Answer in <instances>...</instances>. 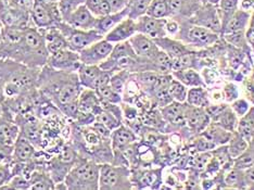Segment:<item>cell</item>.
<instances>
[{"label":"cell","mask_w":254,"mask_h":190,"mask_svg":"<svg viewBox=\"0 0 254 190\" xmlns=\"http://www.w3.org/2000/svg\"><path fill=\"white\" fill-rule=\"evenodd\" d=\"M240 0H219L217 3V11L221 20L222 30L227 24V22L234 15L237 10L239 9ZM222 33V32H221Z\"/></svg>","instance_id":"cell-32"},{"label":"cell","mask_w":254,"mask_h":190,"mask_svg":"<svg viewBox=\"0 0 254 190\" xmlns=\"http://www.w3.org/2000/svg\"><path fill=\"white\" fill-rule=\"evenodd\" d=\"M207 87H191L188 88L186 102L188 105L197 108L209 107L212 101L210 98V93L206 89Z\"/></svg>","instance_id":"cell-29"},{"label":"cell","mask_w":254,"mask_h":190,"mask_svg":"<svg viewBox=\"0 0 254 190\" xmlns=\"http://www.w3.org/2000/svg\"><path fill=\"white\" fill-rule=\"evenodd\" d=\"M248 189H254V164L245 170Z\"/></svg>","instance_id":"cell-53"},{"label":"cell","mask_w":254,"mask_h":190,"mask_svg":"<svg viewBox=\"0 0 254 190\" xmlns=\"http://www.w3.org/2000/svg\"><path fill=\"white\" fill-rule=\"evenodd\" d=\"M85 5L96 18L112 13L108 0H86Z\"/></svg>","instance_id":"cell-41"},{"label":"cell","mask_w":254,"mask_h":190,"mask_svg":"<svg viewBox=\"0 0 254 190\" xmlns=\"http://www.w3.org/2000/svg\"><path fill=\"white\" fill-rule=\"evenodd\" d=\"M246 40L248 45L250 46V48L252 50V55L254 58V11L251 13V18L249 21V24H248V27L245 33Z\"/></svg>","instance_id":"cell-50"},{"label":"cell","mask_w":254,"mask_h":190,"mask_svg":"<svg viewBox=\"0 0 254 190\" xmlns=\"http://www.w3.org/2000/svg\"><path fill=\"white\" fill-rule=\"evenodd\" d=\"M40 68L28 67L21 62L0 58V79L4 86L22 94L36 87Z\"/></svg>","instance_id":"cell-1"},{"label":"cell","mask_w":254,"mask_h":190,"mask_svg":"<svg viewBox=\"0 0 254 190\" xmlns=\"http://www.w3.org/2000/svg\"><path fill=\"white\" fill-rule=\"evenodd\" d=\"M123 57H137L134 49H132L129 40H124L118 44H114L111 54L109 56V59H119Z\"/></svg>","instance_id":"cell-43"},{"label":"cell","mask_w":254,"mask_h":190,"mask_svg":"<svg viewBox=\"0 0 254 190\" xmlns=\"http://www.w3.org/2000/svg\"><path fill=\"white\" fill-rule=\"evenodd\" d=\"M153 40L155 42V44H157L158 47L162 51H164V53L171 58V59H174V58L181 57L184 55L193 54L195 51V49L189 47V46L184 44L183 42H181V40L171 36L154 38Z\"/></svg>","instance_id":"cell-17"},{"label":"cell","mask_w":254,"mask_h":190,"mask_svg":"<svg viewBox=\"0 0 254 190\" xmlns=\"http://www.w3.org/2000/svg\"><path fill=\"white\" fill-rule=\"evenodd\" d=\"M42 31L45 35L46 47H47L49 55L55 54L57 51H60L63 49H70L66 38L58 27H51Z\"/></svg>","instance_id":"cell-24"},{"label":"cell","mask_w":254,"mask_h":190,"mask_svg":"<svg viewBox=\"0 0 254 190\" xmlns=\"http://www.w3.org/2000/svg\"><path fill=\"white\" fill-rule=\"evenodd\" d=\"M131 75V73L129 71H126V70H122V71H118V72H114L111 76V79H110V85H111V87L117 91V93L122 95L124 88H125V85L127 83V80L129 79Z\"/></svg>","instance_id":"cell-45"},{"label":"cell","mask_w":254,"mask_h":190,"mask_svg":"<svg viewBox=\"0 0 254 190\" xmlns=\"http://www.w3.org/2000/svg\"><path fill=\"white\" fill-rule=\"evenodd\" d=\"M21 133L19 125L12 120L11 114L0 117V142L7 145H14Z\"/></svg>","instance_id":"cell-21"},{"label":"cell","mask_w":254,"mask_h":190,"mask_svg":"<svg viewBox=\"0 0 254 190\" xmlns=\"http://www.w3.org/2000/svg\"><path fill=\"white\" fill-rule=\"evenodd\" d=\"M181 24L180 22L175 19H171L169 18L166 20V24H165V31H166V35L171 36V37H176L178 32H180Z\"/></svg>","instance_id":"cell-51"},{"label":"cell","mask_w":254,"mask_h":190,"mask_svg":"<svg viewBox=\"0 0 254 190\" xmlns=\"http://www.w3.org/2000/svg\"><path fill=\"white\" fill-rule=\"evenodd\" d=\"M191 140V149H193V153L212 151L213 149L217 147L214 142L211 141L209 138L201 133L193 135Z\"/></svg>","instance_id":"cell-40"},{"label":"cell","mask_w":254,"mask_h":190,"mask_svg":"<svg viewBox=\"0 0 254 190\" xmlns=\"http://www.w3.org/2000/svg\"><path fill=\"white\" fill-rule=\"evenodd\" d=\"M248 146H249V142H248L245 138L238 133V131L237 130L233 131L232 136H230V139L227 142L230 157H232L234 160L239 158L240 155L247 150Z\"/></svg>","instance_id":"cell-33"},{"label":"cell","mask_w":254,"mask_h":190,"mask_svg":"<svg viewBox=\"0 0 254 190\" xmlns=\"http://www.w3.org/2000/svg\"><path fill=\"white\" fill-rule=\"evenodd\" d=\"M230 108L233 109V111L236 113L237 117L241 118L249 111V109L251 108V103L248 99H245V98H238V99H236L230 103Z\"/></svg>","instance_id":"cell-47"},{"label":"cell","mask_w":254,"mask_h":190,"mask_svg":"<svg viewBox=\"0 0 254 190\" xmlns=\"http://www.w3.org/2000/svg\"><path fill=\"white\" fill-rule=\"evenodd\" d=\"M5 100V95H4V83L0 79V103H2Z\"/></svg>","instance_id":"cell-54"},{"label":"cell","mask_w":254,"mask_h":190,"mask_svg":"<svg viewBox=\"0 0 254 190\" xmlns=\"http://www.w3.org/2000/svg\"><path fill=\"white\" fill-rule=\"evenodd\" d=\"M254 164V138L249 142L247 150L239 158L235 160L234 166L241 170H246Z\"/></svg>","instance_id":"cell-44"},{"label":"cell","mask_w":254,"mask_h":190,"mask_svg":"<svg viewBox=\"0 0 254 190\" xmlns=\"http://www.w3.org/2000/svg\"><path fill=\"white\" fill-rule=\"evenodd\" d=\"M186 123L193 135L200 134L211 123V118L204 108H197L188 105L186 111Z\"/></svg>","instance_id":"cell-15"},{"label":"cell","mask_w":254,"mask_h":190,"mask_svg":"<svg viewBox=\"0 0 254 190\" xmlns=\"http://www.w3.org/2000/svg\"><path fill=\"white\" fill-rule=\"evenodd\" d=\"M222 90L224 95V100L228 103H232L233 101L239 98V87L238 85L235 83H226L224 85Z\"/></svg>","instance_id":"cell-48"},{"label":"cell","mask_w":254,"mask_h":190,"mask_svg":"<svg viewBox=\"0 0 254 190\" xmlns=\"http://www.w3.org/2000/svg\"><path fill=\"white\" fill-rule=\"evenodd\" d=\"M85 1L86 0H60L59 8L63 21L67 18V15L70 14L72 11L79 7L80 4H84Z\"/></svg>","instance_id":"cell-46"},{"label":"cell","mask_w":254,"mask_h":190,"mask_svg":"<svg viewBox=\"0 0 254 190\" xmlns=\"http://www.w3.org/2000/svg\"><path fill=\"white\" fill-rule=\"evenodd\" d=\"M96 122H99L107 126L111 131L123 124L122 120H120L117 115H114L112 112L108 110H105V109H101V111L96 115Z\"/></svg>","instance_id":"cell-39"},{"label":"cell","mask_w":254,"mask_h":190,"mask_svg":"<svg viewBox=\"0 0 254 190\" xmlns=\"http://www.w3.org/2000/svg\"><path fill=\"white\" fill-rule=\"evenodd\" d=\"M111 72L102 70L99 65L80 64L77 70V75L80 85L84 88H89L96 90L103 85L110 84V79L112 76Z\"/></svg>","instance_id":"cell-7"},{"label":"cell","mask_w":254,"mask_h":190,"mask_svg":"<svg viewBox=\"0 0 254 190\" xmlns=\"http://www.w3.org/2000/svg\"><path fill=\"white\" fill-rule=\"evenodd\" d=\"M43 1H46V2H59L60 0H43Z\"/></svg>","instance_id":"cell-56"},{"label":"cell","mask_w":254,"mask_h":190,"mask_svg":"<svg viewBox=\"0 0 254 190\" xmlns=\"http://www.w3.org/2000/svg\"><path fill=\"white\" fill-rule=\"evenodd\" d=\"M128 40L137 57L142 59H151L160 51L154 40L143 34L136 33Z\"/></svg>","instance_id":"cell-16"},{"label":"cell","mask_w":254,"mask_h":190,"mask_svg":"<svg viewBox=\"0 0 254 190\" xmlns=\"http://www.w3.org/2000/svg\"><path fill=\"white\" fill-rule=\"evenodd\" d=\"M201 134H203L205 137L209 138L216 146H222L227 145V142L230 139V136H232V131L223 128L222 126H219L218 124L211 121V123L206 126L205 129Z\"/></svg>","instance_id":"cell-27"},{"label":"cell","mask_w":254,"mask_h":190,"mask_svg":"<svg viewBox=\"0 0 254 190\" xmlns=\"http://www.w3.org/2000/svg\"><path fill=\"white\" fill-rule=\"evenodd\" d=\"M58 28L64 35L68 43V47L74 51H82L88 46L105 38V36L96 30H80L68 25L64 21L61 22Z\"/></svg>","instance_id":"cell-6"},{"label":"cell","mask_w":254,"mask_h":190,"mask_svg":"<svg viewBox=\"0 0 254 190\" xmlns=\"http://www.w3.org/2000/svg\"><path fill=\"white\" fill-rule=\"evenodd\" d=\"M167 2L171 11V19H175L178 22L191 18L202 4L200 0H167Z\"/></svg>","instance_id":"cell-13"},{"label":"cell","mask_w":254,"mask_h":190,"mask_svg":"<svg viewBox=\"0 0 254 190\" xmlns=\"http://www.w3.org/2000/svg\"><path fill=\"white\" fill-rule=\"evenodd\" d=\"M251 18V12L242 9H238L234 15L227 22V24L223 27L221 36L227 35V34H234L239 32H246L248 24Z\"/></svg>","instance_id":"cell-23"},{"label":"cell","mask_w":254,"mask_h":190,"mask_svg":"<svg viewBox=\"0 0 254 190\" xmlns=\"http://www.w3.org/2000/svg\"><path fill=\"white\" fill-rule=\"evenodd\" d=\"M137 33L136 20L130 18H125L119 24L115 25L105 36V39L112 44H118L124 40H128L132 35Z\"/></svg>","instance_id":"cell-19"},{"label":"cell","mask_w":254,"mask_h":190,"mask_svg":"<svg viewBox=\"0 0 254 190\" xmlns=\"http://www.w3.org/2000/svg\"><path fill=\"white\" fill-rule=\"evenodd\" d=\"M127 16H128V9H127V7L124 10L120 11V12L109 13L107 15L100 16V18H97L95 30L102 34L103 36H106L115 25L119 24L121 21L127 18Z\"/></svg>","instance_id":"cell-25"},{"label":"cell","mask_w":254,"mask_h":190,"mask_svg":"<svg viewBox=\"0 0 254 190\" xmlns=\"http://www.w3.org/2000/svg\"><path fill=\"white\" fill-rule=\"evenodd\" d=\"M47 64L59 71L77 72L82 62L79 59V53L72 49H63L49 55Z\"/></svg>","instance_id":"cell-11"},{"label":"cell","mask_w":254,"mask_h":190,"mask_svg":"<svg viewBox=\"0 0 254 190\" xmlns=\"http://www.w3.org/2000/svg\"><path fill=\"white\" fill-rule=\"evenodd\" d=\"M219 0H200L201 3H213V4H217Z\"/></svg>","instance_id":"cell-55"},{"label":"cell","mask_w":254,"mask_h":190,"mask_svg":"<svg viewBox=\"0 0 254 190\" xmlns=\"http://www.w3.org/2000/svg\"><path fill=\"white\" fill-rule=\"evenodd\" d=\"M100 164L96 161L80 155L71 171L64 178L66 189L98 190L99 189Z\"/></svg>","instance_id":"cell-2"},{"label":"cell","mask_w":254,"mask_h":190,"mask_svg":"<svg viewBox=\"0 0 254 190\" xmlns=\"http://www.w3.org/2000/svg\"><path fill=\"white\" fill-rule=\"evenodd\" d=\"M151 0H128L127 9H128V18L137 20L147 13V10Z\"/></svg>","instance_id":"cell-38"},{"label":"cell","mask_w":254,"mask_h":190,"mask_svg":"<svg viewBox=\"0 0 254 190\" xmlns=\"http://www.w3.org/2000/svg\"><path fill=\"white\" fill-rule=\"evenodd\" d=\"M237 131L250 142L254 138V105L251 106L244 117L239 118L238 125H237Z\"/></svg>","instance_id":"cell-30"},{"label":"cell","mask_w":254,"mask_h":190,"mask_svg":"<svg viewBox=\"0 0 254 190\" xmlns=\"http://www.w3.org/2000/svg\"><path fill=\"white\" fill-rule=\"evenodd\" d=\"M108 2L110 4V8H111L112 13H114L124 10L127 7L128 0H108Z\"/></svg>","instance_id":"cell-52"},{"label":"cell","mask_w":254,"mask_h":190,"mask_svg":"<svg viewBox=\"0 0 254 190\" xmlns=\"http://www.w3.org/2000/svg\"><path fill=\"white\" fill-rule=\"evenodd\" d=\"M167 19H157L153 16L145 14L136 20L137 33L143 34L150 38H160L166 35L165 24Z\"/></svg>","instance_id":"cell-12"},{"label":"cell","mask_w":254,"mask_h":190,"mask_svg":"<svg viewBox=\"0 0 254 190\" xmlns=\"http://www.w3.org/2000/svg\"><path fill=\"white\" fill-rule=\"evenodd\" d=\"M132 188L131 171L128 166L113 163L100 164V190H129Z\"/></svg>","instance_id":"cell-4"},{"label":"cell","mask_w":254,"mask_h":190,"mask_svg":"<svg viewBox=\"0 0 254 190\" xmlns=\"http://www.w3.org/2000/svg\"><path fill=\"white\" fill-rule=\"evenodd\" d=\"M188 21L191 24L205 27L207 30H211L221 35L222 24L221 20H219L217 4L202 3Z\"/></svg>","instance_id":"cell-8"},{"label":"cell","mask_w":254,"mask_h":190,"mask_svg":"<svg viewBox=\"0 0 254 190\" xmlns=\"http://www.w3.org/2000/svg\"><path fill=\"white\" fill-rule=\"evenodd\" d=\"M13 150V145H7V143L0 142V164H7L12 162Z\"/></svg>","instance_id":"cell-49"},{"label":"cell","mask_w":254,"mask_h":190,"mask_svg":"<svg viewBox=\"0 0 254 190\" xmlns=\"http://www.w3.org/2000/svg\"><path fill=\"white\" fill-rule=\"evenodd\" d=\"M172 75L174 78L180 80L188 88L191 87H206L201 73L195 68H184V70L173 71Z\"/></svg>","instance_id":"cell-26"},{"label":"cell","mask_w":254,"mask_h":190,"mask_svg":"<svg viewBox=\"0 0 254 190\" xmlns=\"http://www.w3.org/2000/svg\"><path fill=\"white\" fill-rule=\"evenodd\" d=\"M96 93L99 97V99L110 103H115V105H121L123 102V97L121 94L117 93L110 84L103 85L101 87L96 89Z\"/></svg>","instance_id":"cell-37"},{"label":"cell","mask_w":254,"mask_h":190,"mask_svg":"<svg viewBox=\"0 0 254 190\" xmlns=\"http://www.w3.org/2000/svg\"><path fill=\"white\" fill-rule=\"evenodd\" d=\"M167 91L173 99V101H178V102H186L187 99V94H188V87L185 86L180 80L173 77L171 83L167 87Z\"/></svg>","instance_id":"cell-36"},{"label":"cell","mask_w":254,"mask_h":190,"mask_svg":"<svg viewBox=\"0 0 254 190\" xmlns=\"http://www.w3.org/2000/svg\"><path fill=\"white\" fill-rule=\"evenodd\" d=\"M30 14L33 25L40 30L58 27V25L63 22L59 2H46L43 0H34Z\"/></svg>","instance_id":"cell-5"},{"label":"cell","mask_w":254,"mask_h":190,"mask_svg":"<svg viewBox=\"0 0 254 190\" xmlns=\"http://www.w3.org/2000/svg\"><path fill=\"white\" fill-rule=\"evenodd\" d=\"M13 146V158L11 163L25 164L33 162L34 159H35V146H34V143L22 133H20L18 139L15 140Z\"/></svg>","instance_id":"cell-18"},{"label":"cell","mask_w":254,"mask_h":190,"mask_svg":"<svg viewBox=\"0 0 254 190\" xmlns=\"http://www.w3.org/2000/svg\"><path fill=\"white\" fill-rule=\"evenodd\" d=\"M180 32L175 38L193 49L211 48L222 38L219 34L205 27L191 24L188 20L180 22Z\"/></svg>","instance_id":"cell-3"},{"label":"cell","mask_w":254,"mask_h":190,"mask_svg":"<svg viewBox=\"0 0 254 190\" xmlns=\"http://www.w3.org/2000/svg\"><path fill=\"white\" fill-rule=\"evenodd\" d=\"M224 182L226 189H248L245 170L232 168L225 172Z\"/></svg>","instance_id":"cell-28"},{"label":"cell","mask_w":254,"mask_h":190,"mask_svg":"<svg viewBox=\"0 0 254 190\" xmlns=\"http://www.w3.org/2000/svg\"><path fill=\"white\" fill-rule=\"evenodd\" d=\"M114 44L108 42L105 38L95 44L88 46L87 48L79 51V59L83 64L100 65L106 61L113 49Z\"/></svg>","instance_id":"cell-10"},{"label":"cell","mask_w":254,"mask_h":190,"mask_svg":"<svg viewBox=\"0 0 254 190\" xmlns=\"http://www.w3.org/2000/svg\"><path fill=\"white\" fill-rule=\"evenodd\" d=\"M132 187L137 189H159L163 183V168L130 169Z\"/></svg>","instance_id":"cell-9"},{"label":"cell","mask_w":254,"mask_h":190,"mask_svg":"<svg viewBox=\"0 0 254 190\" xmlns=\"http://www.w3.org/2000/svg\"><path fill=\"white\" fill-rule=\"evenodd\" d=\"M146 14L157 19L171 18L169 2H167V0H151Z\"/></svg>","instance_id":"cell-34"},{"label":"cell","mask_w":254,"mask_h":190,"mask_svg":"<svg viewBox=\"0 0 254 190\" xmlns=\"http://www.w3.org/2000/svg\"><path fill=\"white\" fill-rule=\"evenodd\" d=\"M211 152H212L213 157H214L215 159H217L218 162L221 163L222 170L228 171V170H230L232 168H234L235 160L232 157H230L227 145L217 146L216 148L213 149Z\"/></svg>","instance_id":"cell-35"},{"label":"cell","mask_w":254,"mask_h":190,"mask_svg":"<svg viewBox=\"0 0 254 190\" xmlns=\"http://www.w3.org/2000/svg\"><path fill=\"white\" fill-rule=\"evenodd\" d=\"M138 140L137 134L129 126L122 124L111 133V145L113 152H122L131 143Z\"/></svg>","instance_id":"cell-20"},{"label":"cell","mask_w":254,"mask_h":190,"mask_svg":"<svg viewBox=\"0 0 254 190\" xmlns=\"http://www.w3.org/2000/svg\"><path fill=\"white\" fill-rule=\"evenodd\" d=\"M31 189L35 190H50L56 188V183L49 173L42 170H34L30 176Z\"/></svg>","instance_id":"cell-31"},{"label":"cell","mask_w":254,"mask_h":190,"mask_svg":"<svg viewBox=\"0 0 254 190\" xmlns=\"http://www.w3.org/2000/svg\"><path fill=\"white\" fill-rule=\"evenodd\" d=\"M1 40H2V37H1V23H0V45H1Z\"/></svg>","instance_id":"cell-57"},{"label":"cell","mask_w":254,"mask_h":190,"mask_svg":"<svg viewBox=\"0 0 254 190\" xmlns=\"http://www.w3.org/2000/svg\"><path fill=\"white\" fill-rule=\"evenodd\" d=\"M78 109L79 112L90 113L97 115L101 111L100 99L98 97L96 90L84 88L78 97Z\"/></svg>","instance_id":"cell-22"},{"label":"cell","mask_w":254,"mask_h":190,"mask_svg":"<svg viewBox=\"0 0 254 190\" xmlns=\"http://www.w3.org/2000/svg\"><path fill=\"white\" fill-rule=\"evenodd\" d=\"M96 21L97 18L90 12L85 3L80 4L79 7L72 11L64 20L68 25L75 28H80V30H95Z\"/></svg>","instance_id":"cell-14"},{"label":"cell","mask_w":254,"mask_h":190,"mask_svg":"<svg viewBox=\"0 0 254 190\" xmlns=\"http://www.w3.org/2000/svg\"><path fill=\"white\" fill-rule=\"evenodd\" d=\"M212 158V152H195L190 158H187V166L191 168V170L201 172L205 168V165Z\"/></svg>","instance_id":"cell-42"}]
</instances>
